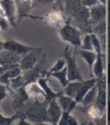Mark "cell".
<instances>
[{
	"label": "cell",
	"instance_id": "1",
	"mask_svg": "<svg viewBox=\"0 0 110 125\" xmlns=\"http://www.w3.org/2000/svg\"><path fill=\"white\" fill-rule=\"evenodd\" d=\"M48 104V102L47 101L39 103L36 100L26 105H24L23 108H25V110H21L23 112L25 118H28L35 123L49 122V119L47 115Z\"/></svg>",
	"mask_w": 110,
	"mask_h": 125
},
{
	"label": "cell",
	"instance_id": "2",
	"mask_svg": "<svg viewBox=\"0 0 110 125\" xmlns=\"http://www.w3.org/2000/svg\"><path fill=\"white\" fill-rule=\"evenodd\" d=\"M69 45L66 47L65 51L63 53L64 60L66 61V69H67V79L68 82H74V81H78L82 82L81 75L80 69L76 63V53H74V56L71 55V51L69 49Z\"/></svg>",
	"mask_w": 110,
	"mask_h": 125
},
{
	"label": "cell",
	"instance_id": "3",
	"mask_svg": "<svg viewBox=\"0 0 110 125\" xmlns=\"http://www.w3.org/2000/svg\"><path fill=\"white\" fill-rule=\"evenodd\" d=\"M59 34L63 41L69 43L72 45H74L76 48L81 47V32L71 24L66 23L64 25L60 28Z\"/></svg>",
	"mask_w": 110,
	"mask_h": 125
},
{
	"label": "cell",
	"instance_id": "4",
	"mask_svg": "<svg viewBox=\"0 0 110 125\" xmlns=\"http://www.w3.org/2000/svg\"><path fill=\"white\" fill-rule=\"evenodd\" d=\"M42 53L43 49L42 48H35L33 51L23 56L21 60L19 62V67L21 71H26L35 67L40 60Z\"/></svg>",
	"mask_w": 110,
	"mask_h": 125
},
{
	"label": "cell",
	"instance_id": "5",
	"mask_svg": "<svg viewBox=\"0 0 110 125\" xmlns=\"http://www.w3.org/2000/svg\"><path fill=\"white\" fill-rule=\"evenodd\" d=\"M35 48V47L26 45L12 39H8L5 42H2V49L11 51L15 54L21 55L22 57L33 51Z\"/></svg>",
	"mask_w": 110,
	"mask_h": 125
},
{
	"label": "cell",
	"instance_id": "6",
	"mask_svg": "<svg viewBox=\"0 0 110 125\" xmlns=\"http://www.w3.org/2000/svg\"><path fill=\"white\" fill-rule=\"evenodd\" d=\"M0 7L2 8L8 23L14 27H17L15 23L16 6L13 0H0Z\"/></svg>",
	"mask_w": 110,
	"mask_h": 125
},
{
	"label": "cell",
	"instance_id": "7",
	"mask_svg": "<svg viewBox=\"0 0 110 125\" xmlns=\"http://www.w3.org/2000/svg\"><path fill=\"white\" fill-rule=\"evenodd\" d=\"M63 114V111L56 99L51 100L47 106V115L49 122L52 125H57V123Z\"/></svg>",
	"mask_w": 110,
	"mask_h": 125
},
{
	"label": "cell",
	"instance_id": "8",
	"mask_svg": "<svg viewBox=\"0 0 110 125\" xmlns=\"http://www.w3.org/2000/svg\"><path fill=\"white\" fill-rule=\"evenodd\" d=\"M106 6L99 3L97 5L92 6L89 8L90 24H96L106 17Z\"/></svg>",
	"mask_w": 110,
	"mask_h": 125
},
{
	"label": "cell",
	"instance_id": "9",
	"mask_svg": "<svg viewBox=\"0 0 110 125\" xmlns=\"http://www.w3.org/2000/svg\"><path fill=\"white\" fill-rule=\"evenodd\" d=\"M72 17L75 19V21L78 24V26L81 29L87 30L90 25L89 8L82 5Z\"/></svg>",
	"mask_w": 110,
	"mask_h": 125
},
{
	"label": "cell",
	"instance_id": "10",
	"mask_svg": "<svg viewBox=\"0 0 110 125\" xmlns=\"http://www.w3.org/2000/svg\"><path fill=\"white\" fill-rule=\"evenodd\" d=\"M15 91L13 95L12 106L17 110H21L25 105V103L28 100L29 95L25 91L24 87L17 89Z\"/></svg>",
	"mask_w": 110,
	"mask_h": 125
},
{
	"label": "cell",
	"instance_id": "11",
	"mask_svg": "<svg viewBox=\"0 0 110 125\" xmlns=\"http://www.w3.org/2000/svg\"><path fill=\"white\" fill-rule=\"evenodd\" d=\"M47 82H48V78H39L38 79L39 85L41 87V88L42 89V91L44 93L45 101H47V102L49 103L51 100L56 99V98H58L59 96L63 95L64 93L63 91L54 92L52 91V89L49 87L48 84H47Z\"/></svg>",
	"mask_w": 110,
	"mask_h": 125
},
{
	"label": "cell",
	"instance_id": "12",
	"mask_svg": "<svg viewBox=\"0 0 110 125\" xmlns=\"http://www.w3.org/2000/svg\"><path fill=\"white\" fill-rule=\"evenodd\" d=\"M22 59V56L2 49L0 51V65H9L19 63Z\"/></svg>",
	"mask_w": 110,
	"mask_h": 125
},
{
	"label": "cell",
	"instance_id": "13",
	"mask_svg": "<svg viewBox=\"0 0 110 125\" xmlns=\"http://www.w3.org/2000/svg\"><path fill=\"white\" fill-rule=\"evenodd\" d=\"M97 82V78H90L89 80H86V81H82L81 87H79L78 91L77 92V94L76 97L74 98L75 101L78 103H80L82 98L87 94V92L90 90V88H92L95 84Z\"/></svg>",
	"mask_w": 110,
	"mask_h": 125
},
{
	"label": "cell",
	"instance_id": "14",
	"mask_svg": "<svg viewBox=\"0 0 110 125\" xmlns=\"http://www.w3.org/2000/svg\"><path fill=\"white\" fill-rule=\"evenodd\" d=\"M16 8L20 21L23 17L28 15L33 8V0H16Z\"/></svg>",
	"mask_w": 110,
	"mask_h": 125
},
{
	"label": "cell",
	"instance_id": "15",
	"mask_svg": "<svg viewBox=\"0 0 110 125\" xmlns=\"http://www.w3.org/2000/svg\"><path fill=\"white\" fill-rule=\"evenodd\" d=\"M58 104L63 112H71V111L76 107L77 103L72 98L68 96L62 95L58 97Z\"/></svg>",
	"mask_w": 110,
	"mask_h": 125
},
{
	"label": "cell",
	"instance_id": "16",
	"mask_svg": "<svg viewBox=\"0 0 110 125\" xmlns=\"http://www.w3.org/2000/svg\"><path fill=\"white\" fill-rule=\"evenodd\" d=\"M78 53L80 56L83 58L88 64L89 70H90V75L92 77V68L97 58V53L94 52L93 51H86V50H82V49H80L78 51Z\"/></svg>",
	"mask_w": 110,
	"mask_h": 125
},
{
	"label": "cell",
	"instance_id": "17",
	"mask_svg": "<svg viewBox=\"0 0 110 125\" xmlns=\"http://www.w3.org/2000/svg\"><path fill=\"white\" fill-rule=\"evenodd\" d=\"M21 72L22 71L19 66L8 69L5 73L0 75V83L2 84H9L10 79H12L20 75Z\"/></svg>",
	"mask_w": 110,
	"mask_h": 125
},
{
	"label": "cell",
	"instance_id": "18",
	"mask_svg": "<svg viewBox=\"0 0 110 125\" xmlns=\"http://www.w3.org/2000/svg\"><path fill=\"white\" fill-rule=\"evenodd\" d=\"M105 63L103 57V53H97V58L93 65V72L94 75L98 78L104 74Z\"/></svg>",
	"mask_w": 110,
	"mask_h": 125
},
{
	"label": "cell",
	"instance_id": "19",
	"mask_svg": "<svg viewBox=\"0 0 110 125\" xmlns=\"http://www.w3.org/2000/svg\"><path fill=\"white\" fill-rule=\"evenodd\" d=\"M82 5V0H66L65 11L68 15L72 17Z\"/></svg>",
	"mask_w": 110,
	"mask_h": 125
},
{
	"label": "cell",
	"instance_id": "20",
	"mask_svg": "<svg viewBox=\"0 0 110 125\" xmlns=\"http://www.w3.org/2000/svg\"><path fill=\"white\" fill-rule=\"evenodd\" d=\"M81 82H78V81L69 82L65 87H64L63 93L66 96L74 99L77 94V92L78 91L79 87H81Z\"/></svg>",
	"mask_w": 110,
	"mask_h": 125
},
{
	"label": "cell",
	"instance_id": "21",
	"mask_svg": "<svg viewBox=\"0 0 110 125\" xmlns=\"http://www.w3.org/2000/svg\"><path fill=\"white\" fill-rule=\"evenodd\" d=\"M97 94V87L95 84L92 88H90L87 92V94L84 96L83 98H82V100H81L80 103L83 104L85 107L88 106L89 105H90L91 103L95 101Z\"/></svg>",
	"mask_w": 110,
	"mask_h": 125
},
{
	"label": "cell",
	"instance_id": "22",
	"mask_svg": "<svg viewBox=\"0 0 110 125\" xmlns=\"http://www.w3.org/2000/svg\"><path fill=\"white\" fill-rule=\"evenodd\" d=\"M50 75L56 78L60 82V83L61 84V85L63 87L69 83L68 79H67V69H66V66H65L60 71H58V72L52 73Z\"/></svg>",
	"mask_w": 110,
	"mask_h": 125
},
{
	"label": "cell",
	"instance_id": "23",
	"mask_svg": "<svg viewBox=\"0 0 110 125\" xmlns=\"http://www.w3.org/2000/svg\"><path fill=\"white\" fill-rule=\"evenodd\" d=\"M92 32L97 37L106 34V19H104L96 23L92 29Z\"/></svg>",
	"mask_w": 110,
	"mask_h": 125
},
{
	"label": "cell",
	"instance_id": "24",
	"mask_svg": "<svg viewBox=\"0 0 110 125\" xmlns=\"http://www.w3.org/2000/svg\"><path fill=\"white\" fill-rule=\"evenodd\" d=\"M63 20V16L60 12H54L47 17V22L53 26H60Z\"/></svg>",
	"mask_w": 110,
	"mask_h": 125
},
{
	"label": "cell",
	"instance_id": "25",
	"mask_svg": "<svg viewBox=\"0 0 110 125\" xmlns=\"http://www.w3.org/2000/svg\"><path fill=\"white\" fill-rule=\"evenodd\" d=\"M30 87L28 89V95H31L33 96H37L39 95H43L44 96V93L42 91V89L39 85H38L36 83H31L30 84Z\"/></svg>",
	"mask_w": 110,
	"mask_h": 125
},
{
	"label": "cell",
	"instance_id": "26",
	"mask_svg": "<svg viewBox=\"0 0 110 125\" xmlns=\"http://www.w3.org/2000/svg\"><path fill=\"white\" fill-rule=\"evenodd\" d=\"M9 84H11V87L14 91H17V89H19L22 87H24V80H23V76L20 75L16 78L10 79Z\"/></svg>",
	"mask_w": 110,
	"mask_h": 125
},
{
	"label": "cell",
	"instance_id": "27",
	"mask_svg": "<svg viewBox=\"0 0 110 125\" xmlns=\"http://www.w3.org/2000/svg\"><path fill=\"white\" fill-rule=\"evenodd\" d=\"M81 49L86 50V51H93V45H92V41H91V35L90 34H86L81 44Z\"/></svg>",
	"mask_w": 110,
	"mask_h": 125
},
{
	"label": "cell",
	"instance_id": "28",
	"mask_svg": "<svg viewBox=\"0 0 110 125\" xmlns=\"http://www.w3.org/2000/svg\"><path fill=\"white\" fill-rule=\"evenodd\" d=\"M65 66H66V61H65V60H64V59L58 60L56 63H55L52 66V68L47 73L48 76L50 75L52 73H56V72H58V71H60L61 69H63Z\"/></svg>",
	"mask_w": 110,
	"mask_h": 125
},
{
	"label": "cell",
	"instance_id": "29",
	"mask_svg": "<svg viewBox=\"0 0 110 125\" xmlns=\"http://www.w3.org/2000/svg\"><path fill=\"white\" fill-rule=\"evenodd\" d=\"M88 113L89 116H90V117L92 118L93 119L98 118L99 117H101V116L103 115V114H102L101 112H100V111L97 109V107L95 106L94 105L93 106H91L90 108L89 109Z\"/></svg>",
	"mask_w": 110,
	"mask_h": 125
},
{
	"label": "cell",
	"instance_id": "30",
	"mask_svg": "<svg viewBox=\"0 0 110 125\" xmlns=\"http://www.w3.org/2000/svg\"><path fill=\"white\" fill-rule=\"evenodd\" d=\"M90 35H91V41H92L93 49L95 50V51L97 52V53H102L101 48H100V44H99V42L98 38L94 34H93V33H91Z\"/></svg>",
	"mask_w": 110,
	"mask_h": 125
},
{
	"label": "cell",
	"instance_id": "31",
	"mask_svg": "<svg viewBox=\"0 0 110 125\" xmlns=\"http://www.w3.org/2000/svg\"><path fill=\"white\" fill-rule=\"evenodd\" d=\"M9 26V23L5 17H0V28L2 31H5Z\"/></svg>",
	"mask_w": 110,
	"mask_h": 125
},
{
	"label": "cell",
	"instance_id": "32",
	"mask_svg": "<svg viewBox=\"0 0 110 125\" xmlns=\"http://www.w3.org/2000/svg\"><path fill=\"white\" fill-rule=\"evenodd\" d=\"M82 4L87 8H90L99 4V2L98 0H82Z\"/></svg>",
	"mask_w": 110,
	"mask_h": 125
},
{
	"label": "cell",
	"instance_id": "33",
	"mask_svg": "<svg viewBox=\"0 0 110 125\" xmlns=\"http://www.w3.org/2000/svg\"><path fill=\"white\" fill-rule=\"evenodd\" d=\"M95 125H106V114H103L101 117L94 119Z\"/></svg>",
	"mask_w": 110,
	"mask_h": 125
},
{
	"label": "cell",
	"instance_id": "34",
	"mask_svg": "<svg viewBox=\"0 0 110 125\" xmlns=\"http://www.w3.org/2000/svg\"><path fill=\"white\" fill-rule=\"evenodd\" d=\"M6 96V86L0 83V103Z\"/></svg>",
	"mask_w": 110,
	"mask_h": 125
},
{
	"label": "cell",
	"instance_id": "35",
	"mask_svg": "<svg viewBox=\"0 0 110 125\" xmlns=\"http://www.w3.org/2000/svg\"><path fill=\"white\" fill-rule=\"evenodd\" d=\"M55 0H34V5L38 4L42 5H48L52 4Z\"/></svg>",
	"mask_w": 110,
	"mask_h": 125
},
{
	"label": "cell",
	"instance_id": "36",
	"mask_svg": "<svg viewBox=\"0 0 110 125\" xmlns=\"http://www.w3.org/2000/svg\"><path fill=\"white\" fill-rule=\"evenodd\" d=\"M67 125H79L77 120L73 116L69 115L67 118Z\"/></svg>",
	"mask_w": 110,
	"mask_h": 125
},
{
	"label": "cell",
	"instance_id": "37",
	"mask_svg": "<svg viewBox=\"0 0 110 125\" xmlns=\"http://www.w3.org/2000/svg\"><path fill=\"white\" fill-rule=\"evenodd\" d=\"M17 125H32V124H30L29 122H27L26 121H25L24 118H21L20 121L17 123Z\"/></svg>",
	"mask_w": 110,
	"mask_h": 125
},
{
	"label": "cell",
	"instance_id": "38",
	"mask_svg": "<svg viewBox=\"0 0 110 125\" xmlns=\"http://www.w3.org/2000/svg\"><path fill=\"white\" fill-rule=\"evenodd\" d=\"M81 125H95V124L92 121H86L83 124H81Z\"/></svg>",
	"mask_w": 110,
	"mask_h": 125
},
{
	"label": "cell",
	"instance_id": "39",
	"mask_svg": "<svg viewBox=\"0 0 110 125\" xmlns=\"http://www.w3.org/2000/svg\"><path fill=\"white\" fill-rule=\"evenodd\" d=\"M35 125H52V124H48L47 122H39V123H35Z\"/></svg>",
	"mask_w": 110,
	"mask_h": 125
},
{
	"label": "cell",
	"instance_id": "40",
	"mask_svg": "<svg viewBox=\"0 0 110 125\" xmlns=\"http://www.w3.org/2000/svg\"><path fill=\"white\" fill-rule=\"evenodd\" d=\"M98 1L99 2V3L106 5V0H98Z\"/></svg>",
	"mask_w": 110,
	"mask_h": 125
},
{
	"label": "cell",
	"instance_id": "41",
	"mask_svg": "<svg viewBox=\"0 0 110 125\" xmlns=\"http://www.w3.org/2000/svg\"><path fill=\"white\" fill-rule=\"evenodd\" d=\"M2 50V42L0 41V51Z\"/></svg>",
	"mask_w": 110,
	"mask_h": 125
},
{
	"label": "cell",
	"instance_id": "42",
	"mask_svg": "<svg viewBox=\"0 0 110 125\" xmlns=\"http://www.w3.org/2000/svg\"><path fill=\"white\" fill-rule=\"evenodd\" d=\"M2 112H1V110H0V119H1L2 118Z\"/></svg>",
	"mask_w": 110,
	"mask_h": 125
},
{
	"label": "cell",
	"instance_id": "43",
	"mask_svg": "<svg viewBox=\"0 0 110 125\" xmlns=\"http://www.w3.org/2000/svg\"><path fill=\"white\" fill-rule=\"evenodd\" d=\"M10 125H14V124H10Z\"/></svg>",
	"mask_w": 110,
	"mask_h": 125
},
{
	"label": "cell",
	"instance_id": "44",
	"mask_svg": "<svg viewBox=\"0 0 110 125\" xmlns=\"http://www.w3.org/2000/svg\"><path fill=\"white\" fill-rule=\"evenodd\" d=\"M0 39H1V36H0ZM0 41H1V40H0Z\"/></svg>",
	"mask_w": 110,
	"mask_h": 125
}]
</instances>
